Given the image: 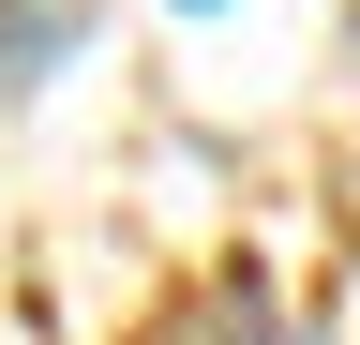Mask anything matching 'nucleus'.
Here are the masks:
<instances>
[{"instance_id":"obj_2","label":"nucleus","mask_w":360,"mask_h":345,"mask_svg":"<svg viewBox=\"0 0 360 345\" xmlns=\"http://www.w3.org/2000/svg\"><path fill=\"white\" fill-rule=\"evenodd\" d=\"M225 345H285V330H270V315H255V300H240V315H225Z\"/></svg>"},{"instance_id":"obj_1","label":"nucleus","mask_w":360,"mask_h":345,"mask_svg":"<svg viewBox=\"0 0 360 345\" xmlns=\"http://www.w3.org/2000/svg\"><path fill=\"white\" fill-rule=\"evenodd\" d=\"M75 46H90V0H0V105H30Z\"/></svg>"},{"instance_id":"obj_3","label":"nucleus","mask_w":360,"mask_h":345,"mask_svg":"<svg viewBox=\"0 0 360 345\" xmlns=\"http://www.w3.org/2000/svg\"><path fill=\"white\" fill-rule=\"evenodd\" d=\"M180 15H210V0H180Z\"/></svg>"}]
</instances>
